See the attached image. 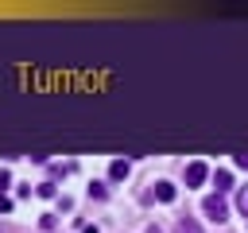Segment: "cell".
<instances>
[{"instance_id":"cell-1","label":"cell","mask_w":248,"mask_h":233,"mask_svg":"<svg viewBox=\"0 0 248 233\" xmlns=\"http://www.w3.org/2000/svg\"><path fill=\"white\" fill-rule=\"evenodd\" d=\"M202 210H205V217H213V221H225V214H229V210H225V198H221V194H209V198L202 202Z\"/></svg>"},{"instance_id":"cell-2","label":"cell","mask_w":248,"mask_h":233,"mask_svg":"<svg viewBox=\"0 0 248 233\" xmlns=\"http://www.w3.org/2000/svg\"><path fill=\"white\" fill-rule=\"evenodd\" d=\"M205 175H209V167H205L202 159L186 163V186H202V183H205Z\"/></svg>"},{"instance_id":"cell-3","label":"cell","mask_w":248,"mask_h":233,"mask_svg":"<svg viewBox=\"0 0 248 233\" xmlns=\"http://www.w3.org/2000/svg\"><path fill=\"white\" fill-rule=\"evenodd\" d=\"M155 198H159V202H174V186H170L167 179H159V183H155Z\"/></svg>"},{"instance_id":"cell-4","label":"cell","mask_w":248,"mask_h":233,"mask_svg":"<svg viewBox=\"0 0 248 233\" xmlns=\"http://www.w3.org/2000/svg\"><path fill=\"white\" fill-rule=\"evenodd\" d=\"M108 179H128V159H112L108 163Z\"/></svg>"},{"instance_id":"cell-5","label":"cell","mask_w":248,"mask_h":233,"mask_svg":"<svg viewBox=\"0 0 248 233\" xmlns=\"http://www.w3.org/2000/svg\"><path fill=\"white\" fill-rule=\"evenodd\" d=\"M213 179H217V190H229V186H232V175H229V171H217Z\"/></svg>"},{"instance_id":"cell-6","label":"cell","mask_w":248,"mask_h":233,"mask_svg":"<svg viewBox=\"0 0 248 233\" xmlns=\"http://www.w3.org/2000/svg\"><path fill=\"white\" fill-rule=\"evenodd\" d=\"M236 210H240V214H244V217H248V186H244V190H240V194H236Z\"/></svg>"},{"instance_id":"cell-7","label":"cell","mask_w":248,"mask_h":233,"mask_svg":"<svg viewBox=\"0 0 248 233\" xmlns=\"http://www.w3.org/2000/svg\"><path fill=\"white\" fill-rule=\"evenodd\" d=\"M178 233H202V229H198V221H190V217H182V221H178Z\"/></svg>"},{"instance_id":"cell-8","label":"cell","mask_w":248,"mask_h":233,"mask_svg":"<svg viewBox=\"0 0 248 233\" xmlns=\"http://www.w3.org/2000/svg\"><path fill=\"white\" fill-rule=\"evenodd\" d=\"M89 194L93 198H105V183H89Z\"/></svg>"},{"instance_id":"cell-9","label":"cell","mask_w":248,"mask_h":233,"mask_svg":"<svg viewBox=\"0 0 248 233\" xmlns=\"http://www.w3.org/2000/svg\"><path fill=\"white\" fill-rule=\"evenodd\" d=\"M8 210H12V198H8V194H0V214H8Z\"/></svg>"},{"instance_id":"cell-10","label":"cell","mask_w":248,"mask_h":233,"mask_svg":"<svg viewBox=\"0 0 248 233\" xmlns=\"http://www.w3.org/2000/svg\"><path fill=\"white\" fill-rule=\"evenodd\" d=\"M8 183H12V175H8V171H0V194H4V186H8Z\"/></svg>"},{"instance_id":"cell-11","label":"cell","mask_w":248,"mask_h":233,"mask_svg":"<svg viewBox=\"0 0 248 233\" xmlns=\"http://www.w3.org/2000/svg\"><path fill=\"white\" fill-rule=\"evenodd\" d=\"M236 167H248V155H236Z\"/></svg>"},{"instance_id":"cell-12","label":"cell","mask_w":248,"mask_h":233,"mask_svg":"<svg viewBox=\"0 0 248 233\" xmlns=\"http://www.w3.org/2000/svg\"><path fill=\"white\" fill-rule=\"evenodd\" d=\"M81 233H101V229H97V225H85V229H81Z\"/></svg>"}]
</instances>
